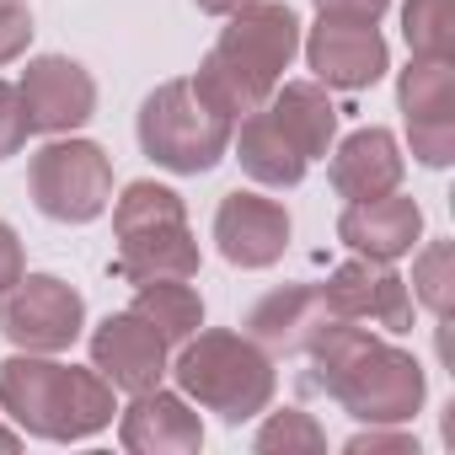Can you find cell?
<instances>
[{"label":"cell","mask_w":455,"mask_h":455,"mask_svg":"<svg viewBox=\"0 0 455 455\" xmlns=\"http://www.w3.org/2000/svg\"><path fill=\"white\" fill-rule=\"evenodd\" d=\"M306 364H311L306 386L332 396L359 423H407L428 396V375L407 348H396L343 316L322 332V343L306 354Z\"/></svg>","instance_id":"cell-1"},{"label":"cell","mask_w":455,"mask_h":455,"mask_svg":"<svg viewBox=\"0 0 455 455\" xmlns=\"http://www.w3.org/2000/svg\"><path fill=\"white\" fill-rule=\"evenodd\" d=\"M295 54H300V17L284 0H247V6H236L225 17V28H220L214 49L204 54L193 86L225 118H242L274 97V86L284 81Z\"/></svg>","instance_id":"cell-2"},{"label":"cell","mask_w":455,"mask_h":455,"mask_svg":"<svg viewBox=\"0 0 455 455\" xmlns=\"http://www.w3.org/2000/svg\"><path fill=\"white\" fill-rule=\"evenodd\" d=\"M0 412L33 439L76 444V439L102 434L118 412V402L97 370L60 364L54 354H22L17 348L12 359H0Z\"/></svg>","instance_id":"cell-3"},{"label":"cell","mask_w":455,"mask_h":455,"mask_svg":"<svg viewBox=\"0 0 455 455\" xmlns=\"http://www.w3.org/2000/svg\"><path fill=\"white\" fill-rule=\"evenodd\" d=\"M166 375L188 402H198L225 423H252L258 412H268L279 391L274 354L258 348L247 332H225V327H209V332L198 327L188 343H177V359L166 364Z\"/></svg>","instance_id":"cell-4"},{"label":"cell","mask_w":455,"mask_h":455,"mask_svg":"<svg viewBox=\"0 0 455 455\" xmlns=\"http://www.w3.org/2000/svg\"><path fill=\"white\" fill-rule=\"evenodd\" d=\"M113 236H118V263L113 274L129 284L145 279H193L198 274V242L188 231V209L182 193H172L166 182H129L113 198Z\"/></svg>","instance_id":"cell-5"},{"label":"cell","mask_w":455,"mask_h":455,"mask_svg":"<svg viewBox=\"0 0 455 455\" xmlns=\"http://www.w3.org/2000/svg\"><path fill=\"white\" fill-rule=\"evenodd\" d=\"M231 129L236 118H225L198 86L193 76H177V81H161L145 102H140V150L177 172V177H198V172H214L225 156H231Z\"/></svg>","instance_id":"cell-6"},{"label":"cell","mask_w":455,"mask_h":455,"mask_svg":"<svg viewBox=\"0 0 455 455\" xmlns=\"http://www.w3.org/2000/svg\"><path fill=\"white\" fill-rule=\"evenodd\" d=\"M28 193L44 220L60 225H92L113 204V161L97 140L54 134L33 161H28Z\"/></svg>","instance_id":"cell-7"},{"label":"cell","mask_w":455,"mask_h":455,"mask_svg":"<svg viewBox=\"0 0 455 455\" xmlns=\"http://www.w3.org/2000/svg\"><path fill=\"white\" fill-rule=\"evenodd\" d=\"M0 332L22 354H65L86 332V300L54 274H22L0 295Z\"/></svg>","instance_id":"cell-8"},{"label":"cell","mask_w":455,"mask_h":455,"mask_svg":"<svg viewBox=\"0 0 455 455\" xmlns=\"http://www.w3.org/2000/svg\"><path fill=\"white\" fill-rule=\"evenodd\" d=\"M396 108L407 118L412 161L450 166L455 161V65L412 54V65L396 81Z\"/></svg>","instance_id":"cell-9"},{"label":"cell","mask_w":455,"mask_h":455,"mask_svg":"<svg viewBox=\"0 0 455 455\" xmlns=\"http://www.w3.org/2000/svg\"><path fill=\"white\" fill-rule=\"evenodd\" d=\"M214 247L231 268H274L290 252V209L252 188H231L214 209Z\"/></svg>","instance_id":"cell-10"},{"label":"cell","mask_w":455,"mask_h":455,"mask_svg":"<svg viewBox=\"0 0 455 455\" xmlns=\"http://www.w3.org/2000/svg\"><path fill=\"white\" fill-rule=\"evenodd\" d=\"M322 295H327V306L343 322L380 327V332H407L412 327V290L380 258H348V263H338L322 279Z\"/></svg>","instance_id":"cell-11"},{"label":"cell","mask_w":455,"mask_h":455,"mask_svg":"<svg viewBox=\"0 0 455 455\" xmlns=\"http://www.w3.org/2000/svg\"><path fill=\"white\" fill-rule=\"evenodd\" d=\"M172 364V343L129 306V311H108L92 327V370L113 386V391H150L161 386Z\"/></svg>","instance_id":"cell-12"},{"label":"cell","mask_w":455,"mask_h":455,"mask_svg":"<svg viewBox=\"0 0 455 455\" xmlns=\"http://www.w3.org/2000/svg\"><path fill=\"white\" fill-rule=\"evenodd\" d=\"M17 97L28 108L33 134H76L92 113H97V81L86 65L65 60V54H38L28 60Z\"/></svg>","instance_id":"cell-13"},{"label":"cell","mask_w":455,"mask_h":455,"mask_svg":"<svg viewBox=\"0 0 455 455\" xmlns=\"http://www.w3.org/2000/svg\"><path fill=\"white\" fill-rule=\"evenodd\" d=\"M332 322L338 311L327 306L322 284H284V290H268L247 311V338L268 348L274 359H306Z\"/></svg>","instance_id":"cell-14"},{"label":"cell","mask_w":455,"mask_h":455,"mask_svg":"<svg viewBox=\"0 0 455 455\" xmlns=\"http://www.w3.org/2000/svg\"><path fill=\"white\" fill-rule=\"evenodd\" d=\"M300 49L327 92H364L391 70V49L380 28H364V22H316Z\"/></svg>","instance_id":"cell-15"},{"label":"cell","mask_w":455,"mask_h":455,"mask_svg":"<svg viewBox=\"0 0 455 455\" xmlns=\"http://www.w3.org/2000/svg\"><path fill=\"white\" fill-rule=\"evenodd\" d=\"M118 439L134 455H193L204 444V423L193 412V402L182 391H134L124 418H118Z\"/></svg>","instance_id":"cell-16"},{"label":"cell","mask_w":455,"mask_h":455,"mask_svg":"<svg viewBox=\"0 0 455 455\" xmlns=\"http://www.w3.org/2000/svg\"><path fill=\"white\" fill-rule=\"evenodd\" d=\"M418 236H423V209H418V198H402V193L364 198L338 214V242L354 247L359 258L396 263L418 247Z\"/></svg>","instance_id":"cell-17"},{"label":"cell","mask_w":455,"mask_h":455,"mask_svg":"<svg viewBox=\"0 0 455 455\" xmlns=\"http://www.w3.org/2000/svg\"><path fill=\"white\" fill-rule=\"evenodd\" d=\"M402 172H407L402 145H396V134L380 129V124L354 129V134L332 150V188H338V198H348V204L396 193V188H402Z\"/></svg>","instance_id":"cell-18"},{"label":"cell","mask_w":455,"mask_h":455,"mask_svg":"<svg viewBox=\"0 0 455 455\" xmlns=\"http://www.w3.org/2000/svg\"><path fill=\"white\" fill-rule=\"evenodd\" d=\"M263 108H268V118L284 129V140L306 161H316V156L332 150V140H338V108H332V97H327L322 81H279Z\"/></svg>","instance_id":"cell-19"},{"label":"cell","mask_w":455,"mask_h":455,"mask_svg":"<svg viewBox=\"0 0 455 455\" xmlns=\"http://www.w3.org/2000/svg\"><path fill=\"white\" fill-rule=\"evenodd\" d=\"M231 150H236L242 172H247L252 182H263V188H300V177H306V166H311V161L284 140V129L268 118V108L242 113V129H231Z\"/></svg>","instance_id":"cell-20"},{"label":"cell","mask_w":455,"mask_h":455,"mask_svg":"<svg viewBox=\"0 0 455 455\" xmlns=\"http://www.w3.org/2000/svg\"><path fill=\"white\" fill-rule=\"evenodd\" d=\"M134 311L177 348L188 343L198 327H204V295L188 284V279H145L134 284Z\"/></svg>","instance_id":"cell-21"},{"label":"cell","mask_w":455,"mask_h":455,"mask_svg":"<svg viewBox=\"0 0 455 455\" xmlns=\"http://www.w3.org/2000/svg\"><path fill=\"white\" fill-rule=\"evenodd\" d=\"M402 38L412 54L450 60L455 54V0H407L402 6Z\"/></svg>","instance_id":"cell-22"},{"label":"cell","mask_w":455,"mask_h":455,"mask_svg":"<svg viewBox=\"0 0 455 455\" xmlns=\"http://www.w3.org/2000/svg\"><path fill=\"white\" fill-rule=\"evenodd\" d=\"M407 290H412V306L450 322V306H455V252H450V242H428L412 258V284Z\"/></svg>","instance_id":"cell-23"},{"label":"cell","mask_w":455,"mask_h":455,"mask_svg":"<svg viewBox=\"0 0 455 455\" xmlns=\"http://www.w3.org/2000/svg\"><path fill=\"white\" fill-rule=\"evenodd\" d=\"M263 455H290V450H327V434H322V423L311 418V412H300V407H279L263 428H258V439H252Z\"/></svg>","instance_id":"cell-24"},{"label":"cell","mask_w":455,"mask_h":455,"mask_svg":"<svg viewBox=\"0 0 455 455\" xmlns=\"http://www.w3.org/2000/svg\"><path fill=\"white\" fill-rule=\"evenodd\" d=\"M28 134H33V124H28V108H22L17 86L0 81V161H12L28 145Z\"/></svg>","instance_id":"cell-25"},{"label":"cell","mask_w":455,"mask_h":455,"mask_svg":"<svg viewBox=\"0 0 455 455\" xmlns=\"http://www.w3.org/2000/svg\"><path fill=\"white\" fill-rule=\"evenodd\" d=\"M28 44H33V17H28V6H22V0H0V65L22 60Z\"/></svg>","instance_id":"cell-26"},{"label":"cell","mask_w":455,"mask_h":455,"mask_svg":"<svg viewBox=\"0 0 455 455\" xmlns=\"http://www.w3.org/2000/svg\"><path fill=\"white\" fill-rule=\"evenodd\" d=\"M348 455H375V450H402V455H418V439L407 434V428H396V423H370V428H359L348 444H343Z\"/></svg>","instance_id":"cell-27"},{"label":"cell","mask_w":455,"mask_h":455,"mask_svg":"<svg viewBox=\"0 0 455 455\" xmlns=\"http://www.w3.org/2000/svg\"><path fill=\"white\" fill-rule=\"evenodd\" d=\"M386 6L391 0H316V17L322 22H364V28H375L386 17Z\"/></svg>","instance_id":"cell-28"},{"label":"cell","mask_w":455,"mask_h":455,"mask_svg":"<svg viewBox=\"0 0 455 455\" xmlns=\"http://www.w3.org/2000/svg\"><path fill=\"white\" fill-rule=\"evenodd\" d=\"M28 274V258H22V242H17V231L6 220H0V295H6L17 279Z\"/></svg>","instance_id":"cell-29"},{"label":"cell","mask_w":455,"mask_h":455,"mask_svg":"<svg viewBox=\"0 0 455 455\" xmlns=\"http://www.w3.org/2000/svg\"><path fill=\"white\" fill-rule=\"evenodd\" d=\"M198 12H209V17H231L236 6H247V0H193Z\"/></svg>","instance_id":"cell-30"},{"label":"cell","mask_w":455,"mask_h":455,"mask_svg":"<svg viewBox=\"0 0 455 455\" xmlns=\"http://www.w3.org/2000/svg\"><path fill=\"white\" fill-rule=\"evenodd\" d=\"M12 450H22V428H6V423H0V455H12Z\"/></svg>","instance_id":"cell-31"}]
</instances>
